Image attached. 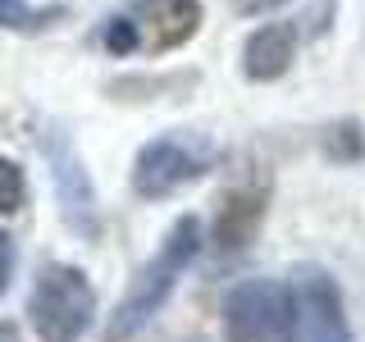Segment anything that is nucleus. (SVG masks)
I'll use <instances>...</instances> for the list:
<instances>
[{
    "instance_id": "423d86ee",
    "label": "nucleus",
    "mask_w": 365,
    "mask_h": 342,
    "mask_svg": "<svg viewBox=\"0 0 365 342\" xmlns=\"http://www.w3.org/2000/svg\"><path fill=\"white\" fill-rule=\"evenodd\" d=\"M128 19L137 28V51L165 55V51H178L182 41L197 37L201 5L197 0H133Z\"/></svg>"
},
{
    "instance_id": "9d476101",
    "label": "nucleus",
    "mask_w": 365,
    "mask_h": 342,
    "mask_svg": "<svg viewBox=\"0 0 365 342\" xmlns=\"http://www.w3.org/2000/svg\"><path fill=\"white\" fill-rule=\"evenodd\" d=\"M46 19H55V9H32L28 0H0V28L28 32V28H41Z\"/></svg>"
},
{
    "instance_id": "f03ea898",
    "label": "nucleus",
    "mask_w": 365,
    "mask_h": 342,
    "mask_svg": "<svg viewBox=\"0 0 365 342\" xmlns=\"http://www.w3.org/2000/svg\"><path fill=\"white\" fill-rule=\"evenodd\" d=\"M28 319L41 342H78L96 319V288L78 265H41L28 296Z\"/></svg>"
},
{
    "instance_id": "7ed1b4c3",
    "label": "nucleus",
    "mask_w": 365,
    "mask_h": 342,
    "mask_svg": "<svg viewBox=\"0 0 365 342\" xmlns=\"http://www.w3.org/2000/svg\"><path fill=\"white\" fill-rule=\"evenodd\" d=\"M215 142L205 133H165L155 137V142L142 146V155H137L133 165V192L146 201H160V197H174L178 187H187V182H197L210 174L215 165Z\"/></svg>"
},
{
    "instance_id": "6e6552de",
    "label": "nucleus",
    "mask_w": 365,
    "mask_h": 342,
    "mask_svg": "<svg viewBox=\"0 0 365 342\" xmlns=\"http://www.w3.org/2000/svg\"><path fill=\"white\" fill-rule=\"evenodd\" d=\"M292 55H297V28L292 23H265L242 46V68L256 83H274V78L288 73Z\"/></svg>"
},
{
    "instance_id": "f8f14e48",
    "label": "nucleus",
    "mask_w": 365,
    "mask_h": 342,
    "mask_svg": "<svg viewBox=\"0 0 365 342\" xmlns=\"http://www.w3.org/2000/svg\"><path fill=\"white\" fill-rule=\"evenodd\" d=\"M9 279H14V242H9V233L0 228V296H5Z\"/></svg>"
},
{
    "instance_id": "4468645a",
    "label": "nucleus",
    "mask_w": 365,
    "mask_h": 342,
    "mask_svg": "<svg viewBox=\"0 0 365 342\" xmlns=\"http://www.w3.org/2000/svg\"><path fill=\"white\" fill-rule=\"evenodd\" d=\"M0 342H23V333H19V324H0Z\"/></svg>"
},
{
    "instance_id": "9b49d317",
    "label": "nucleus",
    "mask_w": 365,
    "mask_h": 342,
    "mask_svg": "<svg viewBox=\"0 0 365 342\" xmlns=\"http://www.w3.org/2000/svg\"><path fill=\"white\" fill-rule=\"evenodd\" d=\"M106 51H114V55H133L137 51V28H133L128 14L106 23Z\"/></svg>"
},
{
    "instance_id": "39448f33",
    "label": "nucleus",
    "mask_w": 365,
    "mask_h": 342,
    "mask_svg": "<svg viewBox=\"0 0 365 342\" xmlns=\"http://www.w3.org/2000/svg\"><path fill=\"white\" fill-rule=\"evenodd\" d=\"M224 338L228 342H279L283 333V283L242 279L224 292Z\"/></svg>"
},
{
    "instance_id": "1a4fd4ad",
    "label": "nucleus",
    "mask_w": 365,
    "mask_h": 342,
    "mask_svg": "<svg viewBox=\"0 0 365 342\" xmlns=\"http://www.w3.org/2000/svg\"><path fill=\"white\" fill-rule=\"evenodd\" d=\"M28 201V178L9 155H0V214H14Z\"/></svg>"
},
{
    "instance_id": "0eeeda50",
    "label": "nucleus",
    "mask_w": 365,
    "mask_h": 342,
    "mask_svg": "<svg viewBox=\"0 0 365 342\" xmlns=\"http://www.w3.org/2000/svg\"><path fill=\"white\" fill-rule=\"evenodd\" d=\"M41 151H46V160H51V174H55V192H60L64 219L73 224L78 233H96V205H91V182H87V169L78 165L73 146H68L60 133H46V137H41Z\"/></svg>"
},
{
    "instance_id": "20e7f679",
    "label": "nucleus",
    "mask_w": 365,
    "mask_h": 342,
    "mask_svg": "<svg viewBox=\"0 0 365 342\" xmlns=\"http://www.w3.org/2000/svg\"><path fill=\"white\" fill-rule=\"evenodd\" d=\"M283 338L288 342H351L342 292L324 269H297L283 283Z\"/></svg>"
},
{
    "instance_id": "f257e3e1",
    "label": "nucleus",
    "mask_w": 365,
    "mask_h": 342,
    "mask_svg": "<svg viewBox=\"0 0 365 342\" xmlns=\"http://www.w3.org/2000/svg\"><path fill=\"white\" fill-rule=\"evenodd\" d=\"M201 242H205L201 219H197V214H182V219L165 233L160 251L146 260L142 269H137V279L128 283L123 301L114 306V315H110V324H106V342H128V338H137L146 324H151V319L160 315V306L169 301V292H174L178 274L197 260Z\"/></svg>"
},
{
    "instance_id": "ddd939ff",
    "label": "nucleus",
    "mask_w": 365,
    "mask_h": 342,
    "mask_svg": "<svg viewBox=\"0 0 365 342\" xmlns=\"http://www.w3.org/2000/svg\"><path fill=\"white\" fill-rule=\"evenodd\" d=\"M279 5H288V0H233V9H237V14H247V19H256V14H274Z\"/></svg>"
}]
</instances>
